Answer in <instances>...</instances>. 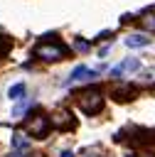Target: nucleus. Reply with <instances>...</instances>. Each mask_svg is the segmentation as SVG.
Instances as JSON below:
<instances>
[{"instance_id": "7ed1b4c3", "label": "nucleus", "mask_w": 155, "mask_h": 157, "mask_svg": "<svg viewBox=\"0 0 155 157\" xmlns=\"http://www.w3.org/2000/svg\"><path fill=\"white\" fill-rule=\"evenodd\" d=\"M49 128H52V118H47L44 113L34 115V118L30 120V132H32V137H47Z\"/></svg>"}, {"instance_id": "2eb2a0df", "label": "nucleus", "mask_w": 155, "mask_h": 157, "mask_svg": "<svg viewBox=\"0 0 155 157\" xmlns=\"http://www.w3.org/2000/svg\"><path fill=\"white\" fill-rule=\"evenodd\" d=\"M62 157H74V152H71V150H64V152H62Z\"/></svg>"}, {"instance_id": "4468645a", "label": "nucleus", "mask_w": 155, "mask_h": 157, "mask_svg": "<svg viewBox=\"0 0 155 157\" xmlns=\"http://www.w3.org/2000/svg\"><path fill=\"white\" fill-rule=\"evenodd\" d=\"M10 157H25V152H22V150H15V152H12Z\"/></svg>"}, {"instance_id": "6e6552de", "label": "nucleus", "mask_w": 155, "mask_h": 157, "mask_svg": "<svg viewBox=\"0 0 155 157\" xmlns=\"http://www.w3.org/2000/svg\"><path fill=\"white\" fill-rule=\"evenodd\" d=\"M148 44H150V37H145V34H130V37H125V47H130V49L148 47Z\"/></svg>"}, {"instance_id": "f8f14e48", "label": "nucleus", "mask_w": 155, "mask_h": 157, "mask_svg": "<svg viewBox=\"0 0 155 157\" xmlns=\"http://www.w3.org/2000/svg\"><path fill=\"white\" fill-rule=\"evenodd\" d=\"M140 22H143V25H145V27H148L150 32H155V12H150V15H145V17L140 20Z\"/></svg>"}, {"instance_id": "f257e3e1", "label": "nucleus", "mask_w": 155, "mask_h": 157, "mask_svg": "<svg viewBox=\"0 0 155 157\" xmlns=\"http://www.w3.org/2000/svg\"><path fill=\"white\" fill-rule=\"evenodd\" d=\"M76 103H79V108L86 115H98L103 110L106 98H103V93L98 88H86V91H79L76 93Z\"/></svg>"}, {"instance_id": "f03ea898", "label": "nucleus", "mask_w": 155, "mask_h": 157, "mask_svg": "<svg viewBox=\"0 0 155 157\" xmlns=\"http://www.w3.org/2000/svg\"><path fill=\"white\" fill-rule=\"evenodd\" d=\"M66 44H62V42H42V44H37L34 47V56H39V59H44V61H59V59H64L66 56Z\"/></svg>"}, {"instance_id": "20e7f679", "label": "nucleus", "mask_w": 155, "mask_h": 157, "mask_svg": "<svg viewBox=\"0 0 155 157\" xmlns=\"http://www.w3.org/2000/svg\"><path fill=\"white\" fill-rule=\"evenodd\" d=\"M138 69H140V61H138V59H125V61H121L118 66L111 69V76H113V78H121L125 71H138Z\"/></svg>"}, {"instance_id": "0eeeda50", "label": "nucleus", "mask_w": 155, "mask_h": 157, "mask_svg": "<svg viewBox=\"0 0 155 157\" xmlns=\"http://www.w3.org/2000/svg\"><path fill=\"white\" fill-rule=\"evenodd\" d=\"M52 128H57V130L74 128V118L69 113H57V115H52Z\"/></svg>"}, {"instance_id": "dca6fc26", "label": "nucleus", "mask_w": 155, "mask_h": 157, "mask_svg": "<svg viewBox=\"0 0 155 157\" xmlns=\"http://www.w3.org/2000/svg\"><path fill=\"white\" fill-rule=\"evenodd\" d=\"M128 157H135V155H128Z\"/></svg>"}, {"instance_id": "423d86ee", "label": "nucleus", "mask_w": 155, "mask_h": 157, "mask_svg": "<svg viewBox=\"0 0 155 157\" xmlns=\"http://www.w3.org/2000/svg\"><path fill=\"white\" fill-rule=\"evenodd\" d=\"M96 76V71L93 69H89V66H76L71 74H69V78H66V83H74V81H89V78H93Z\"/></svg>"}, {"instance_id": "9b49d317", "label": "nucleus", "mask_w": 155, "mask_h": 157, "mask_svg": "<svg viewBox=\"0 0 155 157\" xmlns=\"http://www.w3.org/2000/svg\"><path fill=\"white\" fill-rule=\"evenodd\" d=\"M12 147H15V150H25V147H27V140L22 137V132H15V135H12Z\"/></svg>"}, {"instance_id": "39448f33", "label": "nucleus", "mask_w": 155, "mask_h": 157, "mask_svg": "<svg viewBox=\"0 0 155 157\" xmlns=\"http://www.w3.org/2000/svg\"><path fill=\"white\" fill-rule=\"evenodd\" d=\"M135 93H138V91H135V86H130V83H123V86L113 88V93H111V96H113L118 103H125V101H133V98H135Z\"/></svg>"}, {"instance_id": "1a4fd4ad", "label": "nucleus", "mask_w": 155, "mask_h": 157, "mask_svg": "<svg viewBox=\"0 0 155 157\" xmlns=\"http://www.w3.org/2000/svg\"><path fill=\"white\" fill-rule=\"evenodd\" d=\"M25 96V83H15V86H10V91H7V98L10 101H20Z\"/></svg>"}, {"instance_id": "9d476101", "label": "nucleus", "mask_w": 155, "mask_h": 157, "mask_svg": "<svg viewBox=\"0 0 155 157\" xmlns=\"http://www.w3.org/2000/svg\"><path fill=\"white\" fill-rule=\"evenodd\" d=\"M10 47H12V39H10L7 34H0V59H2V56H7Z\"/></svg>"}, {"instance_id": "ddd939ff", "label": "nucleus", "mask_w": 155, "mask_h": 157, "mask_svg": "<svg viewBox=\"0 0 155 157\" xmlns=\"http://www.w3.org/2000/svg\"><path fill=\"white\" fill-rule=\"evenodd\" d=\"M76 49H89V44H86L84 39H79V42H76Z\"/></svg>"}]
</instances>
